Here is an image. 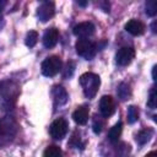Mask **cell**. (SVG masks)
Returning a JSON list of instances; mask_svg holds the SVG:
<instances>
[{
    "instance_id": "cell-1",
    "label": "cell",
    "mask_w": 157,
    "mask_h": 157,
    "mask_svg": "<svg viewBox=\"0 0 157 157\" xmlns=\"http://www.w3.org/2000/svg\"><path fill=\"white\" fill-rule=\"evenodd\" d=\"M80 85L87 98H93L99 88L101 80L99 76L93 72H85L80 76Z\"/></svg>"
},
{
    "instance_id": "cell-2",
    "label": "cell",
    "mask_w": 157,
    "mask_h": 157,
    "mask_svg": "<svg viewBox=\"0 0 157 157\" xmlns=\"http://www.w3.org/2000/svg\"><path fill=\"white\" fill-rule=\"evenodd\" d=\"M75 48H76V53L80 56H82V58H85L87 60H91L96 55V53H97V45H96V43L92 42L88 38H80L76 42Z\"/></svg>"
},
{
    "instance_id": "cell-3",
    "label": "cell",
    "mask_w": 157,
    "mask_h": 157,
    "mask_svg": "<svg viewBox=\"0 0 157 157\" xmlns=\"http://www.w3.org/2000/svg\"><path fill=\"white\" fill-rule=\"evenodd\" d=\"M61 64L63 63L59 56H56V55L48 56L42 63V74L47 77H53L61 70Z\"/></svg>"
},
{
    "instance_id": "cell-4",
    "label": "cell",
    "mask_w": 157,
    "mask_h": 157,
    "mask_svg": "<svg viewBox=\"0 0 157 157\" xmlns=\"http://www.w3.org/2000/svg\"><path fill=\"white\" fill-rule=\"evenodd\" d=\"M49 131H50V135H52L53 139L61 140L67 132V123H66V120L64 118L55 119L52 123V125L49 128Z\"/></svg>"
},
{
    "instance_id": "cell-5",
    "label": "cell",
    "mask_w": 157,
    "mask_h": 157,
    "mask_svg": "<svg viewBox=\"0 0 157 157\" xmlns=\"http://www.w3.org/2000/svg\"><path fill=\"white\" fill-rule=\"evenodd\" d=\"M134 56H135V50L131 47H123L118 50V53L115 55V60H117L118 65L126 66L132 61Z\"/></svg>"
},
{
    "instance_id": "cell-6",
    "label": "cell",
    "mask_w": 157,
    "mask_h": 157,
    "mask_svg": "<svg viewBox=\"0 0 157 157\" xmlns=\"http://www.w3.org/2000/svg\"><path fill=\"white\" fill-rule=\"evenodd\" d=\"M55 12V6L53 1H44L40 4V6L38 7L37 11V16L42 22H47L48 20H50L54 16Z\"/></svg>"
},
{
    "instance_id": "cell-7",
    "label": "cell",
    "mask_w": 157,
    "mask_h": 157,
    "mask_svg": "<svg viewBox=\"0 0 157 157\" xmlns=\"http://www.w3.org/2000/svg\"><path fill=\"white\" fill-rule=\"evenodd\" d=\"M99 112L104 118L110 117L115 112V103L110 96H103L99 101Z\"/></svg>"
},
{
    "instance_id": "cell-8",
    "label": "cell",
    "mask_w": 157,
    "mask_h": 157,
    "mask_svg": "<svg viewBox=\"0 0 157 157\" xmlns=\"http://www.w3.org/2000/svg\"><path fill=\"white\" fill-rule=\"evenodd\" d=\"M94 25L92 22H81L74 27V34L80 38H88L94 33Z\"/></svg>"
},
{
    "instance_id": "cell-9",
    "label": "cell",
    "mask_w": 157,
    "mask_h": 157,
    "mask_svg": "<svg viewBox=\"0 0 157 157\" xmlns=\"http://www.w3.org/2000/svg\"><path fill=\"white\" fill-rule=\"evenodd\" d=\"M58 38H59V31L56 28H48L43 36V45L45 48H53L56 43H58Z\"/></svg>"
},
{
    "instance_id": "cell-10",
    "label": "cell",
    "mask_w": 157,
    "mask_h": 157,
    "mask_svg": "<svg viewBox=\"0 0 157 157\" xmlns=\"http://www.w3.org/2000/svg\"><path fill=\"white\" fill-rule=\"evenodd\" d=\"M52 94H53V99H54L55 105H63L67 102V98H69L67 92L63 86H54Z\"/></svg>"
},
{
    "instance_id": "cell-11",
    "label": "cell",
    "mask_w": 157,
    "mask_h": 157,
    "mask_svg": "<svg viewBox=\"0 0 157 157\" xmlns=\"http://www.w3.org/2000/svg\"><path fill=\"white\" fill-rule=\"evenodd\" d=\"M125 31L132 36H141L145 32V25L137 20H130L125 25Z\"/></svg>"
},
{
    "instance_id": "cell-12",
    "label": "cell",
    "mask_w": 157,
    "mask_h": 157,
    "mask_svg": "<svg viewBox=\"0 0 157 157\" xmlns=\"http://www.w3.org/2000/svg\"><path fill=\"white\" fill-rule=\"evenodd\" d=\"M88 108L86 105H81L78 107L74 113H72V119L76 124L78 125H85L88 120Z\"/></svg>"
},
{
    "instance_id": "cell-13",
    "label": "cell",
    "mask_w": 157,
    "mask_h": 157,
    "mask_svg": "<svg viewBox=\"0 0 157 157\" xmlns=\"http://www.w3.org/2000/svg\"><path fill=\"white\" fill-rule=\"evenodd\" d=\"M121 131H123V124L121 121H118L113 128H110L109 132H108V139L110 142H117L121 135Z\"/></svg>"
},
{
    "instance_id": "cell-14",
    "label": "cell",
    "mask_w": 157,
    "mask_h": 157,
    "mask_svg": "<svg viewBox=\"0 0 157 157\" xmlns=\"http://www.w3.org/2000/svg\"><path fill=\"white\" fill-rule=\"evenodd\" d=\"M117 93L119 96V98L121 101H126L129 99V97L131 96V90H130V86L125 82H121L119 86H118V90H117Z\"/></svg>"
},
{
    "instance_id": "cell-15",
    "label": "cell",
    "mask_w": 157,
    "mask_h": 157,
    "mask_svg": "<svg viewBox=\"0 0 157 157\" xmlns=\"http://www.w3.org/2000/svg\"><path fill=\"white\" fill-rule=\"evenodd\" d=\"M152 137V130L151 129H142L137 132L136 135V141L140 145H145L150 141V139Z\"/></svg>"
},
{
    "instance_id": "cell-16",
    "label": "cell",
    "mask_w": 157,
    "mask_h": 157,
    "mask_svg": "<svg viewBox=\"0 0 157 157\" xmlns=\"http://www.w3.org/2000/svg\"><path fill=\"white\" fill-rule=\"evenodd\" d=\"M43 157H61V150L55 145H50L44 150Z\"/></svg>"
},
{
    "instance_id": "cell-17",
    "label": "cell",
    "mask_w": 157,
    "mask_h": 157,
    "mask_svg": "<svg viewBox=\"0 0 157 157\" xmlns=\"http://www.w3.org/2000/svg\"><path fill=\"white\" fill-rule=\"evenodd\" d=\"M37 42H38V33L36 31H29L27 33V36H26V39H25L26 45L32 48V47H34L37 44Z\"/></svg>"
},
{
    "instance_id": "cell-18",
    "label": "cell",
    "mask_w": 157,
    "mask_h": 157,
    "mask_svg": "<svg viewBox=\"0 0 157 157\" xmlns=\"http://www.w3.org/2000/svg\"><path fill=\"white\" fill-rule=\"evenodd\" d=\"M139 120V109L135 105H130L128 108V121L130 124Z\"/></svg>"
},
{
    "instance_id": "cell-19",
    "label": "cell",
    "mask_w": 157,
    "mask_h": 157,
    "mask_svg": "<svg viewBox=\"0 0 157 157\" xmlns=\"http://www.w3.org/2000/svg\"><path fill=\"white\" fill-rule=\"evenodd\" d=\"M147 105L151 109H155L157 105V94H156V87H152L150 91V97L147 99Z\"/></svg>"
},
{
    "instance_id": "cell-20",
    "label": "cell",
    "mask_w": 157,
    "mask_h": 157,
    "mask_svg": "<svg viewBox=\"0 0 157 157\" xmlns=\"http://www.w3.org/2000/svg\"><path fill=\"white\" fill-rule=\"evenodd\" d=\"M146 13L148 16H155L157 13V2L155 0H150L146 2Z\"/></svg>"
},
{
    "instance_id": "cell-21",
    "label": "cell",
    "mask_w": 157,
    "mask_h": 157,
    "mask_svg": "<svg viewBox=\"0 0 157 157\" xmlns=\"http://www.w3.org/2000/svg\"><path fill=\"white\" fill-rule=\"evenodd\" d=\"M92 128H93V131L96 132V134H99L101 131H102V128H103V121L99 119V118H97V117H94V119H93V125H92Z\"/></svg>"
},
{
    "instance_id": "cell-22",
    "label": "cell",
    "mask_w": 157,
    "mask_h": 157,
    "mask_svg": "<svg viewBox=\"0 0 157 157\" xmlns=\"http://www.w3.org/2000/svg\"><path fill=\"white\" fill-rule=\"evenodd\" d=\"M74 63L72 61H69L65 66V70H64V77H67V76H71L72 72H74Z\"/></svg>"
},
{
    "instance_id": "cell-23",
    "label": "cell",
    "mask_w": 157,
    "mask_h": 157,
    "mask_svg": "<svg viewBox=\"0 0 157 157\" xmlns=\"http://www.w3.org/2000/svg\"><path fill=\"white\" fill-rule=\"evenodd\" d=\"M145 157H157V153L155 152V151H152V152H150V153H147Z\"/></svg>"
},
{
    "instance_id": "cell-24",
    "label": "cell",
    "mask_w": 157,
    "mask_h": 157,
    "mask_svg": "<svg viewBox=\"0 0 157 157\" xmlns=\"http://www.w3.org/2000/svg\"><path fill=\"white\" fill-rule=\"evenodd\" d=\"M5 5H6V1H5V0H0V11L4 10Z\"/></svg>"
},
{
    "instance_id": "cell-25",
    "label": "cell",
    "mask_w": 157,
    "mask_h": 157,
    "mask_svg": "<svg viewBox=\"0 0 157 157\" xmlns=\"http://www.w3.org/2000/svg\"><path fill=\"white\" fill-rule=\"evenodd\" d=\"M152 77H153V80H156V66H153V69H152Z\"/></svg>"
},
{
    "instance_id": "cell-26",
    "label": "cell",
    "mask_w": 157,
    "mask_h": 157,
    "mask_svg": "<svg viewBox=\"0 0 157 157\" xmlns=\"http://www.w3.org/2000/svg\"><path fill=\"white\" fill-rule=\"evenodd\" d=\"M77 4H78V5H81V6H86V5H87V2H86V1H77Z\"/></svg>"
},
{
    "instance_id": "cell-27",
    "label": "cell",
    "mask_w": 157,
    "mask_h": 157,
    "mask_svg": "<svg viewBox=\"0 0 157 157\" xmlns=\"http://www.w3.org/2000/svg\"><path fill=\"white\" fill-rule=\"evenodd\" d=\"M152 32H153V33H156V21L152 23Z\"/></svg>"
},
{
    "instance_id": "cell-28",
    "label": "cell",
    "mask_w": 157,
    "mask_h": 157,
    "mask_svg": "<svg viewBox=\"0 0 157 157\" xmlns=\"http://www.w3.org/2000/svg\"><path fill=\"white\" fill-rule=\"evenodd\" d=\"M2 23H4V21H2V17H1V16H0V26H1V25H2Z\"/></svg>"
}]
</instances>
